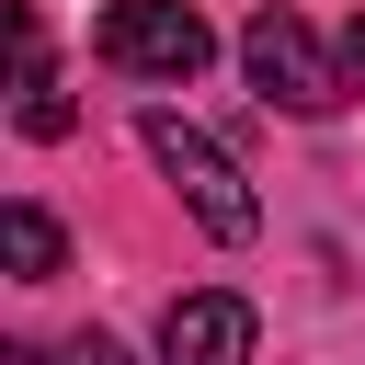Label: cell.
Segmentation results:
<instances>
[{"label":"cell","instance_id":"cell-2","mask_svg":"<svg viewBox=\"0 0 365 365\" xmlns=\"http://www.w3.org/2000/svg\"><path fill=\"white\" fill-rule=\"evenodd\" d=\"M240 68H251V91H262V103H285V114H331V103L354 91V68H342L297 11H274V0L240 23Z\"/></svg>","mask_w":365,"mask_h":365},{"label":"cell","instance_id":"cell-3","mask_svg":"<svg viewBox=\"0 0 365 365\" xmlns=\"http://www.w3.org/2000/svg\"><path fill=\"white\" fill-rule=\"evenodd\" d=\"M91 57L125 68V80H194V68L217 57V34H205L194 0H114V11L91 23Z\"/></svg>","mask_w":365,"mask_h":365},{"label":"cell","instance_id":"cell-1","mask_svg":"<svg viewBox=\"0 0 365 365\" xmlns=\"http://www.w3.org/2000/svg\"><path fill=\"white\" fill-rule=\"evenodd\" d=\"M137 137H148V160L171 171V194L194 205V228H205V240H251V228H262V205H251V182H240V160H228L205 125H182L171 103H148V114H137Z\"/></svg>","mask_w":365,"mask_h":365},{"label":"cell","instance_id":"cell-7","mask_svg":"<svg viewBox=\"0 0 365 365\" xmlns=\"http://www.w3.org/2000/svg\"><path fill=\"white\" fill-rule=\"evenodd\" d=\"M68 365H137V354H125L114 331H80V342H68Z\"/></svg>","mask_w":365,"mask_h":365},{"label":"cell","instance_id":"cell-6","mask_svg":"<svg viewBox=\"0 0 365 365\" xmlns=\"http://www.w3.org/2000/svg\"><path fill=\"white\" fill-rule=\"evenodd\" d=\"M0 240H11V274H23V285H46V274H57V217H46V205H23V194H11V205H0Z\"/></svg>","mask_w":365,"mask_h":365},{"label":"cell","instance_id":"cell-5","mask_svg":"<svg viewBox=\"0 0 365 365\" xmlns=\"http://www.w3.org/2000/svg\"><path fill=\"white\" fill-rule=\"evenodd\" d=\"M11 114H23V137H68L80 114H68V91H57V68H46V34H34V11H11Z\"/></svg>","mask_w":365,"mask_h":365},{"label":"cell","instance_id":"cell-8","mask_svg":"<svg viewBox=\"0 0 365 365\" xmlns=\"http://www.w3.org/2000/svg\"><path fill=\"white\" fill-rule=\"evenodd\" d=\"M342 68H354V80H365V11H354V34H342Z\"/></svg>","mask_w":365,"mask_h":365},{"label":"cell","instance_id":"cell-4","mask_svg":"<svg viewBox=\"0 0 365 365\" xmlns=\"http://www.w3.org/2000/svg\"><path fill=\"white\" fill-rule=\"evenodd\" d=\"M160 365H251V308L240 297H171V319H160Z\"/></svg>","mask_w":365,"mask_h":365}]
</instances>
